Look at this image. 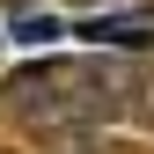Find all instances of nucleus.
Instances as JSON below:
<instances>
[{
	"mask_svg": "<svg viewBox=\"0 0 154 154\" xmlns=\"http://www.w3.org/2000/svg\"><path fill=\"white\" fill-rule=\"evenodd\" d=\"M15 37L22 44H51V37H66V15L59 8H15Z\"/></svg>",
	"mask_w": 154,
	"mask_h": 154,
	"instance_id": "3",
	"label": "nucleus"
},
{
	"mask_svg": "<svg viewBox=\"0 0 154 154\" xmlns=\"http://www.w3.org/2000/svg\"><path fill=\"white\" fill-rule=\"evenodd\" d=\"M132 95L125 59H37L8 81V110L29 132H88Z\"/></svg>",
	"mask_w": 154,
	"mask_h": 154,
	"instance_id": "1",
	"label": "nucleus"
},
{
	"mask_svg": "<svg viewBox=\"0 0 154 154\" xmlns=\"http://www.w3.org/2000/svg\"><path fill=\"white\" fill-rule=\"evenodd\" d=\"M81 37L103 51H154V15H95L81 22Z\"/></svg>",
	"mask_w": 154,
	"mask_h": 154,
	"instance_id": "2",
	"label": "nucleus"
},
{
	"mask_svg": "<svg viewBox=\"0 0 154 154\" xmlns=\"http://www.w3.org/2000/svg\"><path fill=\"white\" fill-rule=\"evenodd\" d=\"M0 44H8V22H0Z\"/></svg>",
	"mask_w": 154,
	"mask_h": 154,
	"instance_id": "4",
	"label": "nucleus"
}]
</instances>
